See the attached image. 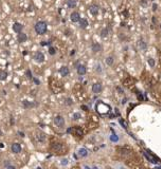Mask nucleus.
<instances>
[{"label": "nucleus", "instance_id": "obj_1", "mask_svg": "<svg viewBox=\"0 0 161 169\" xmlns=\"http://www.w3.org/2000/svg\"><path fill=\"white\" fill-rule=\"evenodd\" d=\"M51 150L56 154H62V153H66L67 147L62 142H55V143L51 144Z\"/></svg>", "mask_w": 161, "mask_h": 169}, {"label": "nucleus", "instance_id": "obj_2", "mask_svg": "<svg viewBox=\"0 0 161 169\" xmlns=\"http://www.w3.org/2000/svg\"><path fill=\"white\" fill-rule=\"evenodd\" d=\"M35 32L38 35H44L48 31V24L46 21H38L36 22V24L34 26Z\"/></svg>", "mask_w": 161, "mask_h": 169}, {"label": "nucleus", "instance_id": "obj_3", "mask_svg": "<svg viewBox=\"0 0 161 169\" xmlns=\"http://www.w3.org/2000/svg\"><path fill=\"white\" fill-rule=\"evenodd\" d=\"M67 132H68V133H72V135L76 136V137H78H78H83V134H84L82 128L78 127V126H74V127L69 128L68 130H67Z\"/></svg>", "mask_w": 161, "mask_h": 169}, {"label": "nucleus", "instance_id": "obj_4", "mask_svg": "<svg viewBox=\"0 0 161 169\" xmlns=\"http://www.w3.org/2000/svg\"><path fill=\"white\" fill-rule=\"evenodd\" d=\"M96 110L100 114H107L110 111V107L104 103H98L96 105Z\"/></svg>", "mask_w": 161, "mask_h": 169}, {"label": "nucleus", "instance_id": "obj_5", "mask_svg": "<svg viewBox=\"0 0 161 169\" xmlns=\"http://www.w3.org/2000/svg\"><path fill=\"white\" fill-rule=\"evenodd\" d=\"M33 59H34L35 61H36V63H38V64H42L44 61L46 60V57H44V54L42 52L37 51V52L34 54Z\"/></svg>", "mask_w": 161, "mask_h": 169}, {"label": "nucleus", "instance_id": "obj_6", "mask_svg": "<svg viewBox=\"0 0 161 169\" xmlns=\"http://www.w3.org/2000/svg\"><path fill=\"white\" fill-rule=\"evenodd\" d=\"M35 137H36V140L39 142V143H44V142H46L47 140V135L46 133L40 131V130H36L35 131Z\"/></svg>", "mask_w": 161, "mask_h": 169}, {"label": "nucleus", "instance_id": "obj_7", "mask_svg": "<svg viewBox=\"0 0 161 169\" xmlns=\"http://www.w3.org/2000/svg\"><path fill=\"white\" fill-rule=\"evenodd\" d=\"M54 124L58 128H62L65 126V118L62 115H57V116L54 117Z\"/></svg>", "mask_w": 161, "mask_h": 169}, {"label": "nucleus", "instance_id": "obj_8", "mask_svg": "<svg viewBox=\"0 0 161 169\" xmlns=\"http://www.w3.org/2000/svg\"><path fill=\"white\" fill-rule=\"evenodd\" d=\"M103 90V86L101 83H96L92 84V92L94 93V94H100Z\"/></svg>", "mask_w": 161, "mask_h": 169}, {"label": "nucleus", "instance_id": "obj_9", "mask_svg": "<svg viewBox=\"0 0 161 169\" xmlns=\"http://www.w3.org/2000/svg\"><path fill=\"white\" fill-rule=\"evenodd\" d=\"M11 150H12V152L15 154L20 153L21 152V145L19 143H13L11 146Z\"/></svg>", "mask_w": 161, "mask_h": 169}, {"label": "nucleus", "instance_id": "obj_10", "mask_svg": "<svg viewBox=\"0 0 161 169\" xmlns=\"http://www.w3.org/2000/svg\"><path fill=\"white\" fill-rule=\"evenodd\" d=\"M89 12L92 16H98L99 15V12H100V6L96 5V4H92V5L89 7Z\"/></svg>", "mask_w": 161, "mask_h": 169}, {"label": "nucleus", "instance_id": "obj_11", "mask_svg": "<svg viewBox=\"0 0 161 169\" xmlns=\"http://www.w3.org/2000/svg\"><path fill=\"white\" fill-rule=\"evenodd\" d=\"M76 71H78V75H85L87 73V68L85 65H82V64H78L76 66Z\"/></svg>", "mask_w": 161, "mask_h": 169}, {"label": "nucleus", "instance_id": "obj_12", "mask_svg": "<svg viewBox=\"0 0 161 169\" xmlns=\"http://www.w3.org/2000/svg\"><path fill=\"white\" fill-rule=\"evenodd\" d=\"M70 20L74 22V23H76V22H80V15L78 12H72L70 15Z\"/></svg>", "mask_w": 161, "mask_h": 169}, {"label": "nucleus", "instance_id": "obj_13", "mask_svg": "<svg viewBox=\"0 0 161 169\" xmlns=\"http://www.w3.org/2000/svg\"><path fill=\"white\" fill-rule=\"evenodd\" d=\"M22 30H24V25H22L20 22H14V24H13V31H14L15 33L19 34L22 32Z\"/></svg>", "mask_w": 161, "mask_h": 169}, {"label": "nucleus", "instance_id": "obj_14", "mask_svg": "<svg viewBox=\"0 0 161 169\" xmlns=\"http://www.w3.org/2000/svg\"><path fill=\"white\" fill-rule=\"evenodd\" d=\"M26 40H28V35H26V33L21 32V33H19L18 35H17V41H18L19 43L26 42Z\"/></svg>", "mask_w": 161, "mask_h": 169}, {"label": "nucleus", "instance_id": "obj_15", "mask_svg": "<svg viewBox=\"0 0 161 169\" xmlns=\"http://www.w3.org/2000/svg\"><path fill=\"white\" fill-rule=\"evenodd\" d=\"M60 75L62 76H68V75L70 74V70H69V68L67 66H62V67H60Z\"/></svg>", "mask_w": 161, "mask_h": 169}, {"label": "nucleus", "instance_id": "obj_16", "mask_svg": "<svg viewBox=\"0 0 161 169\" xmlns=\"http://www.w3.org/2000/svg\"><path fill=\"white\" fill-rule=\"evenodd\" d=\"M143 154H144V157H145L147 160H148V161H150V163H154V164L158 163L157 160H156V159H155L152 154H150V153H148V151H143Z\"/></svg>", "mask_w": 161, "mask_h": 169}, {"label": "nucleus", "instance_id": "obj_17", "mask_svg": "<svg viewBox=\"0 0 161 169\" xmlns=\"http://www.w3.org/2000/svg\"><path fill=\"white\" fill-rule=\"evenodd\" d=\"M22 107H24V109H29V108H33V107H36V104L35 103H32V101H29L24 99L22 101Z\"/></svg>", "mask_w": 161, "mask_h": 169}, {"label": "nucleus", "instance_id": "obj_18", "mask_svg": "<svg viewBox=\"0 0 161 169\" xmlns=\"http://www.w3.org/2000/svg\"><path fill=\"white\" fill-rule=\"evenodd\" d=\"M91 50L94 52V53H98V52L102 51V46H101L99 42H94V43L91 44Z\"/></svg>", "mask_w": 161, "mask_h": 169}, {"label": "nucleus", "instance_id": "obj_19", "mask_svg": "<svg viewBox=\"0 0 161 169\" xmlns=\"http://www.w3.org/2000/svg\"><path fill=\"white\" fill-rule=\"evenodd\" d=\"M88 25H89V23H88V20L86 18H80V29L85 30V29L88 28Z\"/></svg>", "mask_w": 161, "mask_h": 169}, {"label": "nucleus", "instance_id": "obj_20", "mask_svg": "<svg viewBox=\"0 0 161 169\" xmlns=\"http://www.w3.org/2000/svg\"><path fill=\"white\" fill-rule=\"evenodd\" d=\"M78 155L80 158H86L87 155H88V150L86 149V148H84V147H82V148H80L78 149Z\"/></svg>", "mask_w": 161, "mask_h": 169}, {"label": "nucleus", "instance_id": "obj_21", "mask_svg": "<svg viewBox=\"0 0 161 169\" xmlns=\"http://www.w3.org/2000/svg\"><path fill=\"white\" fill-rule=\"evenodd\" d=\"M8 76V72L6 70H0V81H6V78Z\"/></svg>", "mask_w": 161, "mask_h": 169}, {"label": "nucleus", "instance_id": "obj_22", "mask_svg": "<svg viewBox=\"0 0 161 169\" xmlns=\"http://www.w3.org/2000/svg\"><path fill=\"white\" fill-rule=\"evenodd\" d=\"M138 47H139V49H140L141 51H145V50H146V48H147L146 42H145L144 40H143L142 38L139 40V42H138Z\"/></svg>", "mask_w": 161, "mask_h": 169}, {"label": "nucleus", "instance_id": "obj_23", "mask_svg": "<svg viewBox=\"0 0 161 169\" xmlns=\"http://www.w3.org/2000/svg\"><path fill=\"white\" fill-rule=\"evenodd\" d=\"M78 4V0H67V6L69 8H74Z\"/></svg>", "mask_w": 161, "mask_h": 169}, {"label": "nucleus", "instance_id": "obj_24", "mask_svg": "<svg viewBox=\"0 0 161 169\" xmlns=\"http://www.w3.org/2000/svg\"><path fill=\"white\" fill-rule=\"evenodd\" d=\"M106 64L107 65H108V66H112L114 65V57L112 56H108V57H107V58H106Z\"/></svg>", "mask_w": 161, "mask_h": 169}, {"label": "nucleus", "instance_id": "obj_25", "mask_svg": "<svg viewBox=\"0 0 161 169\" xmlns=\"http://www.w3.org/2000/svg\"><path fill=\"white\" fill-rule=\"evenodd\" d=\"M108 34H109V29H108V28H104V29L101 31V36H102V37L108 36Z\"/></svg>", "mask_w": 161, "mask_h": 169}, {"label": "nucleus", "instance_id": "obj_26", "mask_svg": "<svg viewBox=\"0 0 161 169\" xmlns=\"http://www.w3.org/2000/svg\"><path fill=\"white\" fill-rule=\"evenodd\" d=\"M147 63H148V65L152 67V68H154V67H155V65H156V61H155V59H154V58H152V57H150V58L147 59Z\"/></svg>", "mask_w": 161, "mask_h": 169}, {"label": "nucleus", "instance_id": "obj_27", "mask_svg": "<svg viewBox=\"0 0 161 169\" xmlns=\"http://www.w3.org/2000/svg\"><path fill=\"white\" fill-rule=\"evenodd\" d=\"M26 76L28 77L29 79H33V74H32V72H31L30 69H28L26 71Z\"/></svg>", "mask_w": 161, "mask_h": 169}, {"label": "nucleus", "instance_id": "obj_28", "mask_svg": "<svg viewBox=\"0 0 161 169\" xmlns=\"http://www.w3.org/2000/svg\"><path fill=\"white\" fill-rule=\"evenodd\" d=\"M49 54L50 55H55L56 54V49L54 47H50L49 48Z\"/></svg>", "mask_w": 161, "mask_h": 169}, {"label": "nucleus", "instance_id": "obj_29", "mask_svg": "<svg viewBox=\"0 0 161 169\" xmlns=\"http://www.w3.org/2000/svg\"><path fill=\"white\" fill-rule=\"evenodd\" d=\"M119 123L121 124V125H122V127H123L124 129H127V128H128V126H127L126 122H125V121H123L122 118H120V119H119Z\"/></svg>", "mask_w": 161, "mask_h": 169}, {"label": "nucleus", "instance_id": "obj_30", "mask_svg": "<svg viewBox=\"0 0 161 169\" xmlns=\"http://www.w3.org/2000/svg\"><path fill=\"white\" fill-rule=\"evenodd\" d=\"M110 140L112 141V142H118V141H119V137H118L117 134H114H114L110 136Z\"/></svg>", "mask_w": 161, "mask_h": 169}, {"label": "nucleus", "instance_id": "obj_31", "mask_svg": "<svg viewBox=\"0 0 161 169\" xmlns=\"http://www.w3.org/2000/svg\"><path fill=\"white\" fill-rule=\"evenodd\" d=\"M66 105H68V106L73 105V100L71 98H66Z\"/></svg>", "mask_w": 161, "mask_h": 169}, {"label": "nucleus", "instance_id": "obj_32", "mask_svg": "<svg viewBox=\"0 0 161 169\" xmlns=\"http://www.w3.org/2000/svg\"><path fill=\"white\" fill-rule=\"evenodd\" d=\"M80 113H74L73 114V119L74 121H78V119H80Z\"/></svg>", "mask_w": 161, "mask_h": 169}, {"label": "nucleus", "instance_id": "obj_33", "mask_svg": "<svg viewBox=\"0 0 161 169\" xmlns=\"http://www.w3.org/2000/svg\"><path fill=\"white\" fill-rule=\"evenodd\" d=\"M67 164H68V160H67V159H62V166H66Z\"/></svg>", "mask_w": 161, "mask_h": 169}, {"label": "nucleus", "instance_id": "obj_34", "mask_svg": "<svg viewBox=\"0 0 161 169\" xmlns=\"http://www.w3.org/2000/svg\"><path fill=\"white\" fill-rule=\"evenodd\" d=\"M50 41H42V43H40V44H42V47H44V46H50Z\"/></svg>", "mask_w": 161, "mask_h": 169}, {"label": "nucleus", "instance_id": "obj_35", "mask_svg": "<svg viewBox=\"0 0 161 169\" xmlns=\"http://www.w3.org/2000/svg\"><path fill=\"white\" fill-rule=\"evenodd\" d=\"M32 81L35 83V84H40V82H39V79H37L36 77H33V79H32Z\"/></svg>", "mask_w": 161, "mask_h": 169}, {"label": "nucleus", "instance_id": "obj_36", "mask_svg": "<svg viewBox=\"0 0 161 169\" xmlns=\"http://www.w3.org/2000/svg\"><path fill=\"white\" fill-rule=\"evenodd\" d=\"M10 165H11V164H10V161H8V160H6V161L4 162V167H8V166H10Z\"/></svg>", "mask_w": 161, "mask_h": 169}, {"label": "nucleus", "instance_id": "obj_37", "mask_svg": "<svg viewBox=\"0 0 161 169\" xmlns=\"http://www.w3.org/2000/svg\"><path fill=\"white\" fill-rule=\"evenodd\" d=\"M157 7H158V5H157V4H153V11L154 12H156V11H157Z\"/></svg>", "mask_w": 161, "mask_h": 169}, {"label": "nucleus", "instance_id": "obj_38", "mask_svg": "<svg viewBox=\"0 0 161 169\" xmlns=\"http://www.w3.org/2000/svg\"><path fill=\"white\" fill-rule=\"evenodd\" d=\"M18 134H19V136H21V137H24L26 136V134L24 132H21V131H18Z\"/></svg>", "mask_w": 161, "mask_h": 169}, {"label": "nucleus", "instance_id": "obj_39", "mask_svg": "<svg viewBox=\"0 0 161 169\" xmlns=\"http://www.w3.org/2000/svg\"><path fill=\"white\" fill-rule=\"evenodd\" d=\"M6 169H16V167H15V166H13V165H10V166H8V167H6Z\"/></svg>", "mask_w": 161, "mask_h": 169}, {"label": "nucleus", "instance_id": "obj_40", "mask_svg": "<svg viewBox=\"0 0 161 169\" xmlns=\"http://www.w3.org/2000/svg\"><path fill=\"white\" fill-rule=\"evenodd\" d=\"M91 169H99V167H98V166H93Z\"/></svg>", "mask_w": 161, "mask_h": 169}, {"label": "nucleus", "instance_id": "obj_41", "mask_svg": "<svg viewBox=\"0 0 161 169\" xmlns=\"http://www.w3.org/2000/svg\"><path fill=\"white\" fill-rule=\"evenodd\" d=\"M71 169H80V167H78V166H75V167H73V168H71Z\"/></svg>", "mask_w": 161, "mask_h": 169}, {"label": "nucleus", "instance_id": "obj_42", "mask_svg": "<svg viewBox=\"0 0 161 169\" xmlns=\"http://www.w3.org/2000/svg\"><path fill=\"white\" fill-rule=\"evenodd\" d=\"M3 135V133H2V131H1V129H0V136H2Z\"/></svg>", "mask_w": 161, "mask_h": 169}, {"label": "nucleus", "instance_id": "obj_43", "mask_svg": "<svg viewBox=\"0 0 161 169\" xmlns=\"http://www.w3.org/2000/svg\"><path fill=\"white\" fill-rule=\"evenodd\" d=\"M85 169H91V168L89 167V166H85Z\"/></svg>", "mask_w": 161, "mask_h": 169}, {"label": "nucleus", "instance_id": "obj_44", "mask_svg": "<svg viewBox=\"0 0 161 169\" xmlns=\"http://www.w3.org/2000/svg\"><path fill=\"white\" fill-rule=\"evenodd\" d=\"M3 147V144L2 143H0V148H2Z\"/></svg>", "mask_w": 161, "mask_h": 169}, {"label": "nucleus", "instance_id": "obj_45", "mask_svg": "<svg viewBox=\"0 0 161 169\" xmlns=\"http://www.w3.org/2000/svg\"><path fill=\"white\" fill-rule=\"evenodd\" d=\"M36 169H42V167H37Z\"/></svg>", "mask_w": 161, "mask_h": 169}, {"label": "nucleus", "instance_id": "obj_46", "mask_svg": "<svg viewBox=\"0 0 161 169\" xmlns=\"http://www.w3.org/2000/svg\"><path fill=\"white\" fill-rule=\"evenodd\" d=\"M160 30H161V23H160Z\"/></svg>", "mask_w": 161, "mask_h": 169}, {"label": "nucleus", "instance_id": "obj_47", "mask_svg": "<svg viewBox=\"0 0 161 169\" xmlns=\"http://www.w3.org/2000/svg\"><path fill=\"white\" fill-rule=\"evenodd\" d=\"M139 169H143V168H139Z\"/></svg>", "mask_w": 161, "mask_h": 169}]
</instances>
